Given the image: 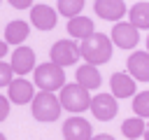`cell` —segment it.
Returning a JSON list of instances; mask_svg holds the SVG:
<instances>
[{
	"mask_svg": "<svg viewBox=\"0 0 149 140\" xmlns=\"http://www.w3.org/2000/svg\"><path fill=\"white\" fill-rule=\"evenodd\" d=\"M147 51H149V35H147Z\"/></svg>",
	"mask_w": 149,
	"mask_h": 140,
	"instance_id": "83f0119b",
	"label": "cell"
},
{
	"mask_svg": "<svg viewBox=\"0 0 149 140\" xmlns=\"http://www.w3.org/2000/svg\"><path fill=\"white\" fill-rule=\"evenodd\" d=\"M56 9H58V14H63V16L70 21V19H74V16L81 14L84 0H58V2H56Z\"/></svg>",
	"mask_w": 149,
	"mask_h": 140,
	"instance_id": "ffe728a7",
	"label": "cell"
},
{
	"mask_svg": "<svg viewBox=\"0 0 149 140\" xmlns=\"http://www.w3.org/2000/svg\"><path fill=\"white\" fill-rule=\"evenodd\" d=\"M28 35H30V23L23 21V19L9 21L5 26V30H2V40L9 42V44H14V47H23V42L28 40Z\"/></svg>",
	"mask_w": 149,
	"mask_h": 140,
	"instance_id": "5bb4252c",
	"label": "cell"
},
{
	"mask_svg": "<svg viewBox=\"0 0 149 140\" xmlns=\"http://www.w3.org/2000/svg\"><path fill=\"white\" fill-rule=\"evenodd\" d=\"M79 56H81L79 44H77V42H72L70 37L54 42V44H51V51H49V61H51V63H56V65H61V68L77 63V58H79Z\"/></svg>",
	"mask_w": 149,
	"mask_h": 140,
	"instance_id": "5b68a950",
	"label": "cell"
},
{
	"mask_svg": "<svg viewBox=\"0 0 149 140\" xmlns=\"http://www.w3.org/2000/svg\"><path fill=\"white\" fill-rule=\"evenodd\" d=\"M9 105H12V100H9V96L5 93V96H0V119L5 121L7 119V114H9Z\"/></svg>",
	"mask_w": 149,
	"mask_h": 140,
	"instance_id": "603a6c76",
	"label": "cell"
},
{
	"mask_svg": "<svg viewBox=\"0 0 149 140\" xmlns=\"http://www.w3.org/2000/svg\"><path fill=\"white\" fill-rule=\"evenodd\" d=\"M9 63H12L14 72H16L19 77H23V75H28V72L35 70V51H33L30 47H26V44H23V47H16V49L12 51Z\"/></svg>",
	"mask_w": 149,
	"mask_h": 140,
	"instance_id": "7c38bea8",
	"label": "cell"
},
{
	"mask_svg": "<svg viewBox=\"0 0 149 140\" xmlns=\"http://www.w3.org/2000/svg\"><path fill=\"white\" fill-rule=\"evenodd\" d=\"M133 110H135V117L149 119V91H142L133 98Z\"/></svg>",
	"mask_w": 149,
	"mask_h": 140,
	"instance_id": "44dd1931",
	"label": "cell"
},
{
	"mask_svg": "<svg viewBox=\"0 0 149 140\" xmlns=\"http://www.w3.org/2000/svg\"><path fill=\"white\" fill-rule=\"evenodd\" d=\"M93 140H114V138L107 135V133H100V135H93Z\"/></svg>",
	"mask_w": 149,
	"mask_h": 140,
	"instance_id": "484cf974",
	"label": "cell"
},
{
	"mask_svg": "<svg viewBox=\"0 0 149 140\" xmlns=\"http://www.w3.org/2000/svg\"><path fill=\"white\" fill-rule=\"evenodd\" d=\"M116 112H119V105H116V98L112 93H98V96H93V100H91V114L95 119L109 121V119L116 117Z\"/></svg>",
	"mask_w": 149,
	"mask_h": 140,
	"instance_id": "ba28073f",
	"label": "cell"
},
{
	"mask_svg": "<svg viewBox=\"0 0 149 140\" xmlns=\"http://www.w3.org/2000/svg\"><path fill=\"white\" fill-rule=\"evenodd\" d=\"M93 12L105 21L119 23L126 16V2L123 0H95L93 2Z\"/></svg>",
	"mask_w": 149,
	"mask_h": 140,
	"instance_id": "8fae6325",
	"label": "cell"
},
{
	"mask_svg": "<svg viewBox=\"0 0 149 140\" xmlns=\"http://www.w3.org/2000/svg\"><path fill=\"white\" fill-rule=\"evenodd\" d=\"M68 33H70V37H74V40H86V37H91V35L95 33V28H93V21H91L88 16L79 14V16H74V19L68 21Z\"/></svg>",
	"mask_w": 149,
	"mask_h": 140,
	"instance_id": "e0dca14e",
	"label": "cell"
},
{
	"mask_svg": "<svg viewBox=\"0 0 149 140\" xmlns=\"http://www.w3.org/2000/svg\"><path fill=\"white\" fill-rule=\"evenodd\" d=\"M56 21H58V9L40 2V5H33L30 9V23L33 28L37 30H54L56 28Z\"/></svg>",
	"mask_w": 149,
	"mask_h": 140,
	"instance_id": "52a82bcc",
	"label": "cell"
},
{
	"mask_svg": "<svg viewBox=\"0 0 149 140\" xmlns=\"http://www.w3.org/2000/svg\"><path fill=\"white\" fill-rule=\"evenodd\" d=\"M144 140H149V124H147V131H144Z\"/></svg>",
	"mask_w": 149,
	"mask_h": 140,
	"instance_id": "4316f807",
	"label": "cell"
},
{
	"mask_svg": "<svg viewBox=\"0 0 149 140\" xmlns=\"http://www.w3.org/2000/svg\"><path fill=\"white\" fill-rule=\"evenodd\" d=\"M58 98H61V105H63V110L72 112L74 117H77V114H81L84 110H91V100H93V98L88 96V91H86L84 86H79L77 82H72V84H65V86L61 89Z\"/></svg>",
	"mask_w": 149,
	"mask_h": 140,
	"instance_id": "3957f363",
	"label": "cell"
},
{
	"mask_svg": "<svg viewBox=\"0 0 149 140\" xmlns=\"http://www.w3.org/2000/svg\"><path fill=\"white\" fill-rule=\"evenodd\" d=\"M126 65L135 82H149V51H133Z\"/></svg>",
	"mask_w": 149,
	"mask_h": 140,
	"instance_id": "9a60e30c",
	"label": "cell"
},
{
	"mask_svg": "<svg viewBox=\"0 0 149 140\" xmlns=\"http://www.w3.org/2000/svg\"><path fill=\"white\" fill-rule=\"evenodd\" d=\"M128 21L137 28V30H149V2L140 0L128 9Z\"/></svg>",
	"mask_w": 149,
	"mask_h": 140,
	"instance_id": "ac0fdd59",
	"label": "cell"
},
{
	"mask_svg": "<svg viewBox=\"0 0 149 140\" xmlns=\"http://www.w3.org/2000/svg\"><path fill=\"white\" fill-rule=\"evenodd\" d=\"M7 96H9V100L14 103V105H28V103H33L35 100V89H33V84L26 79V77H19V79H14L7 89Z\"/></svg>",
	"mask_w": 149,
	"mask_h": 140,
	"instance_id": "9c48e42d",
	"label": "cell"
},
{
	"mask_svg": "<svg viewBox=\"0 0 149 140\" xmlns=\"http://www.w3.org/2000/svg\"><path fill=\"white\" fill-rule=\"evenodd\" d=\"M74 77H77V84H79V86H84L86 91L100 89V84H102V75H100L98 65H91V63L79 65V68H77V72H74Z\"/></svg>",
	"mask_w": 149,
	"mask_h": 140,
	"instance_id": "2e32d148",
	"label": "cell"
},
{
	"mask_svg": "<svg viewBox=\"0 0 149 140\" xmlns=\"http://www.w3.org/2000/svg\"><path fill=\"white\" fill-rule=\"evenodd\" d=\"M63 138L65 140H93V128L84 117H70L63 124Z\"/></svg>",
	"mask_w": 149,
	"mask_h": 140,
	"instance_id": "30bf717a",
	"label": "cell"
},
{
	"mask_svg": "<svg viewBox=\"0 0 149 140\" xmlns=\"http://www.w3.org/2000/svg\"><path fill=\"white\" fill-rule=\"evenodd\" d=\"M109 37H112L114 47H119V49H135L140 42V30L130 21H119V23H114Z\"/></svg>",
	"mask_w": 149,
	"mask_h": 140,
	"instance_id": "8992f818",
	"label": "cell"
},
{
	"mask_svg": "<svg viewBox=\"0 0 149 140\" xmlns=\"http://www.w3.org/2000/svg\"><path fill=\"white\" fill-rule=\"evenodd\" d=\"M109 89H112V96L114 98H135L137 96L135 79L128 72H114L109 77Z\"/></svg>",
	"mask_w": 149,
	"mask_h": 140,
	"instance_id": "4fadbf2b",
	"label": "cell"
},
{
	"mask_svg": "<svg viewBox=\"0 0 149 140\" xmlns=\"http://www.w3.org/2000/svg\"><path fill=\"white\" fill-rule=\"evenodd\" d=\"M12 82H14V68H12L9 61H2L0 63V86L7 89Z\"/></svg>",
	"mask_w": 149,
	"mask_h": 140,
	"instance_id": "7402d4cb",
	"label": "cell"
},
{
	"mask_svg": "<svg viewBox=\"0 0 149 140\" xmlns=\"http://www.w3.org/2000/svg\"><path fill=\"white\" fill-rule=\"evenodd\" d=\"M33 79H35V86L40 91H49L54 93L56 89H63L65 86V70L51 61L47 63H40L33 72Z\"/></svg>",
	"mask_w": 149,
	"mask_h": 140,
	"instance_id": "7a4b0ae2",
	"label": "cell"
},
{
	"mask_svg": "<svg viewBox=\"0 0 149 140\" xmlns=\"http://www.w3.org/2000/svg\"><path fill=\"white\" fill-rule=\"evenodd\" d=\"M7 54H9V42L2 40V42H0V56H7Z\"/></svg>",
	"mask_w": 149,
	"mask_h": 140,
	"instance_id": "d4e9b609",
	"label": "cell"
},
{
	"mask_svg": "<svg viewBox=\"0 0 149 140\" xmlns=\"http://www.w3.org/2000/svg\"><path fill=\"white\" fill-rule=\"evenodd\" d=\"M61 98L56 93H49V91H40L35 96V100L30 103V112L37 121H56L61 117Z\"/></svg>",
	"mask_w": 149,
	"mask_h": 140,
	"instance_id": "277c9868",
	"label": "cell"
},
{
	"mask_svg": "<svg viewBox=\"0 0 149 140\" xmlns=\"http://www.w3.org/2000/svg\"><path fill=\"white\" fill-rule=\"evenodd\" d=\"M144 131H147V124H144V119H140V117H130V119H126V121L121 124V133H123L128 140H137L140 135H144Z\"/></svg>",
	"mask_w": 149,
	"mask_h": 140,
	"instance_id": "d6986e66",
	"label": "cell"
},
{
	"mask_svg": "<svg viewBox=\"0 0 149 140\" xmlns=\"http://www.w3.org/2000/svg\"><path fill=\"white\" fill-rule=\"evenodd\" d=\"M14 9H33V0H7Z\"/></svg>",
	"mask_w": 149,
	"mask_h": 140,
	"instance_id": "cb8c5ba5",
	"label": "cell"
},
{
	"mask_svg": "<svg viewBox=\"0 0 149 140\" xmlns=\"http://www.w3.org/2000/svg\"><path fill=\"white\" fill-rule=\"evenodd\" d=\"M79 51H81V58L91 65H102L112 58L114 54V42L112 37L102 35V33H93L91 37L81 40L79 42Z\"/></svg>",
	"mask_w": 149,
	"mask_h": 140,
	"instance_id": "6da1fadb",
	"label": "cell"
},
{
	"mask_svg": "<svg viewBox=\"0 0 149 140\" xmlns=\"http://www.w3.org/2000/svg\"><path fill=\"white\" fill-rule=\"evenodd\" d=\"M0 140H7V135H0Z\"/></svg>",
	"mask_w": 149,
	"mask_h": 140,
	"instance_id": "f1b7e54d",
	"label": "cell"
}]
</instances>
